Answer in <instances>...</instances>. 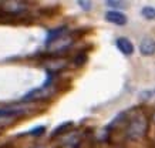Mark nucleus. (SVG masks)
I'll list each match as a JSON object with an SVG mask.
<instances>
[{"label": "nucleus", "mask_w": 155, "mask_h": 148, "mask_svg": "<svg viewBox=\"0 0 155 148\" xmlns=\"http://www.w3.org/2000/svg\"><path fill=\"white\" fill-rule=\"evenodd\" d=\"M87 60H88V56H87V53L85 51H80L77 56L74 57V60H73V63H74L75 67H80V66H84L85 63H87Z\"/></svg>", "instance_id": "f8f14e48"}, {"label": "nucleus", "mask_w": 155, "mask_h": 148, "mask_svg": "<svg viewBox=\"0 0 155 148\" xmlns=\"http://www.w3.org/2000/svg\"><path fill=\"white\" fill-rule=\"evenodd\" d=\"M152 93H154V96H155V90H152Z\"/></svg>", "instance_id": "dca6fc26"}, {"label": "nucleus", "mask_w": 155, "mask_h": 148, "mask_svg": "<svg viewBox=\"0 0 155 148\" xmlns=\"http://www.w3.org/2000/svg\"><path fill=\"white\" fill-rule=\"evenodd\" d=\"M148 130V120L144 113H135L128 120V125L125 128V137L131 141H138L145 137Z\"/></svg>", "instance_id": "f257e3e1"}, {"label": "nucleus", "mask_w": 155, "mask_h": 148, "mask_svg": "<svg viewBox=\"0 0 155 148\" xmlns=\"http://www.w3.org/2000/svg\"><path fill=\"white\" fill-rule=\"evenodd\" d=\"M152 120H154V121H155V113H154V117H152Z\"/></svg>", "instance_id": "2eb2a0df"}, {"label": "nucleus", "mask_w": 155, "mask_h": 148, "mask_svg": "<svg viewBox=\"0 0 155 148\" xmlns=\"http://www.w3.org/2000/svg\"><path fill=\"white\" fill-rule=\"evenodd\" d=\"M77 3L81 7V10H84V12H90V10L93 9V3L88 2V0H78Z\"/></svg>", "instance_id": "4468645a"}, {"label": "nucleus", "mask_w": 155, "mask_h": 148, "mask_svg": "<svg viewBox=\"0 0 155 148\" xmlns=\"http://www.w3.org/2000/svg\"><path fill=\"white\" fill-rule=\"evenodd\" d=\"M152 96H154L152 90H145L138 94V98H140V101H148L150 98H152Z\"/></svg>", "instance_id": "ddd939ff"}, {"label": "nucleus", "mask_w": 155, "mask_h": 148, "mask_svg": "<svg viewBox=\"0 0 155 148\" xmlns=\"http://www.w3.org/2000/svg\"><path fill=\"white\" fill-rule=\"evenodd\" d=\"M73 127H74V123H73V121H66V123H63V124L57 125L56 128L53 130V133L50 134V137H51V138H56V137L61 135V134L67 133V131L70 128H73Z\"/></svg>", "instance_id": "6e6552de"}, {"label": "nucleus", "mask_w": 155, "mask_h": 148, "mask_svg": "<svg viewBox=\"0 0 155 148\" xmlns=\"http://www.w3.org/2000/svg\"><path fill=\"white\" fill-rule=\"evenodd\" d=\"M115 47L124 54V56H132L134 54V44L131 43V40L127 37H118L115 40Z\"/></svg>", "instance_id": "20e7f679"}, {"label": "nucleus", "mask_w": 155, "mask_h": 148, "mask_svg": "<svg viewBox=\"0 0 155 148\" xmlns=\"http://www.w3.org/2000/svg\"><path fill=\"white\" fill-rule=\"evenodd\" d=\"M105 6H107V7H111V9L115 10V12H120V10L127 9L128 3L127 2H121V0H107V2H105Z\"/></svg>", "instance_id": "1a4fd4ad"}, {"label": "nucleus", "mask_w": 155, "mask_h": 148, "mask_svg": "<svg viewBox=\"0 0 155 148\" xmlns=\"http://www.w3.org/2000/svg\"><path fill=\"white\" fill-rule=\"evenodd\" d=\"M67 31V26H60V27H56V29H51L47 31V36H46V46L50 47L54 41H57L58 38L64 37V34Z\"/></svg>", "instance_id": "39448f33"}, {"label": "nucleus", "mask_w": 155, "mask_h": 148, "mask_svg": "<svg viewBox=\"0 0 155 148\" xmlns=\"http://www.w3.org/2000/svg\"><path fill=\"white\" fill-rule=\"evenodd\" d=\"M54 86L51 87H38V88H34L30 93H27L26 96L21 98L23 103H30V101H36V100H46V98H50V97L54 94Z\"/></svg>", "instance_id": "f03ea898"}, {"label": "nucleus", "mask_w": 155, "mask_h": 148, "mask_svg": "<svg viewBox=\"0 0 155 148\" xmlns=\"http://www.w3.org/2000/svg\"><path fill=\"white\" fill-rule=\"evenodd\" d=\"M105 20L108 23H113L115 26H125L128 23V17L122 12H115V10H110L105 13Z\"/></svg>", "instance_id": "7ed1b4c3"}, {"label": "nucleus", "mask_w": 155, "mask_h": 148, "mask_svg": "<svg viewBox=\"0 0 155 148\" xmlns=\"http://www.w3.org/2000/svg\"><path fill=\"white\" fill-rule=\"evenodd\" d=\"M50 61H47L44 66H46V68H47V71L50 73H58L60 70H63L64 67L67 66V60L66 58H61V57H51L50 56Z\"/></svg>", "instance_id": "0eeeda50"}, {"label": "nucleus", "mask_w": 155, "mask_h": 148, "mask_svg": "<svg viewBox=\"0 0 155 148\" xmlns=\"http://www.w3.org/2000/svg\"><path fill=\"white\" fill-rule=\"evenodd\" d=\"M37 148H44V147H37Z\"/></svg>", "instance_id": "f3484780"}, {"label": "nucleus", "mask_w": 155, "mask_h": 148, "mask_svg": "<svg viewBox=\"0 0 155 148\" xmlns=\"http://www.w3.org/2000/svg\"><path fill=\"white\" fill-rule=\"evenodd\" d=\"M141 16L147 20H155V7L154 6H144L141 9Z\"/></svg>", "instance_id": "9b49d317"}, {"label": "nucleus", "mask_w": 155, "mask_h": 148, "mask_svg": "<svg viewBox=\"0 0 155 148\" xmlns=\"http://www.w3.org/2000/svg\"><path fill=\"white\" fill-rule=\"evenodd\" d=\"M44 133H46V127H44V125H37V127H34V128L28 130V131H26V133L19 134L17 137H21V135H30V137H41Z\"/></svg>", "instance_id": "9d476101"}, {"label": "nucleus", "mask_w": 155, "mask_h": 148, "mask_svg": "<svg viewBox=\"0 0 155 148\" xmlns=\"http://www.w3.org/2000/svg\"><path fill=\"white\" fill-rule=\"evenodd\" d=\"M140 53L145 57L154 56L155 54V38L152 37H144L140 43Z\"/></svg>", "instance_id": "423d86ee"}]
</instances>
